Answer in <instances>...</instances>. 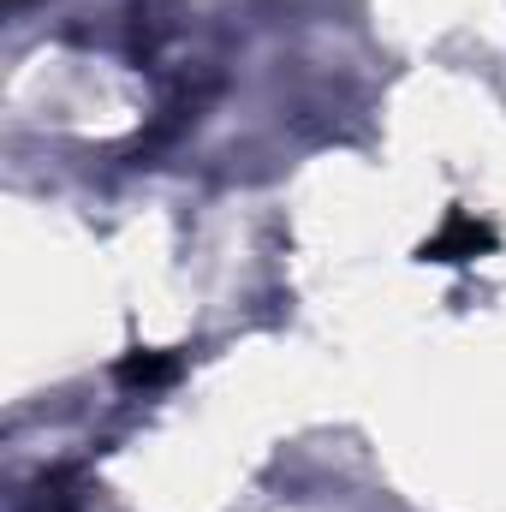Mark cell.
I'll use <instances>...</instances> for the list:
<instances>
[{
  "mask_svg": "<svg viewBox=\"0 0 506 512\" xmlns=\"http://www.w3.org/2000/svg\"><path fill=\"white\" fill-rule=\"evenodd\" d=\"M120 376H126V382H167V376H173V364H167V358H131Z\"/></svg>",
  "mask_w": 506,
  "mask_h": 512,
  "instance_id": "obj_2",
  "label": "cell"
},
{
  "mask_svg": "<svg viewBox=\"0 0 506 512\" xmlns=\"http://www.w3.org/2000/svg\"><path fill=\"white\" fill-rule=\"evenodd\" d=\"M453 245H465V251L477 256V245H489V233H483V227H477V221H465V215H459V221H453V233H447V239H435V245H429V256H441V262H447V251H453Z\"/></svg>",
  "mask_w": 506,
  "mask_h": 512,
  "instance_id": "obj_1",
  "label": "cell"
}]
</instances>
